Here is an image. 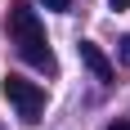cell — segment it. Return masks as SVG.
I'll list each match as a JSON object with an SVG mask.
<instances>
[{
  "label": "cell",
  "instance_id": "obj_2",
  "mask_svg": "<svg viewBox=\"0 0 130 130\" xmlns=\"http://www.w3.org/2000/svg\"><path fill=\"white\" fill-rule=\"evenodd\" d=\"M5 99L18 108V117H23V121H40V112H45V90H40L36 81L5 76Z\"/></svg>",
  "mask_w": 130,
  "mask_h": 130
},
{
  "label": "cell",
  "instance_id": "obj_4",
  "mask_svg": "<svg viewBox=\"0 0 130 130\" xmlns=\"http://www.w3.org/2000/svg\"><path fill=\"white\" fill-rule=\"evenodd\" d=\"M40 5H45V9H54V13H67V9H72V0H40Z\"/></svg>",
  "mask_w": 130,
  "mask_h": 130
},
{
  "label": "cell",
  "instance_id": "obj_1",
  "mask_svg": "<svg viewBox=\"0 0 130 130\" xmlns=\"http://www.w3.org/2000/svg\"><path fill=\"white\" fill-rule=\"evenodd\" d=\"M9 36L13 45H18V54H23L31 67H40V72H58V63H54V50H50V40H45V27H40L36 9L27 5V0H13L9 5Z\"/></svg>",
  "mask_w": 130,
  "mask_h": 130
},
{
  "label": "cell",
  "instance_id": "obj_3",
  "mask_svg": "<svg viewBox=\"0 0 130 130\" xmlns=\"http://www.w3.org/2000/svg\"><path fill=\"white\" fill-rule=\"evenodd\" d=\"M76 54H81V63L90 67V72L103 81V85H112V81H117V67H112V58H108V54L99 50L94 40H81V45H76Z\"/></svg>",
  "mask_w": 130,
  "mask_h": 130
},
{
  "label": "cell",
  "instance_id": "obj_5",
  "mask_svg": "<svg viewBox=\"0 0 130 130\" xmlns=\"http://www.w3.org/2000/svg\"><path fill=\"white\" fill-rule=\"evenodd\" d=\"M108 9H117V13H121V9H130V0H108Z\"/></svg>",
  "mask_w": 130,
  "mask_h": 130
},
{
  "label": "cell",
  "instance_id": "obj_6",
  "mask_svg": "<svg viewBox=\"0 0 130 130\" xmlns=\"http://www.w3.org/2000/svg\"><path fill=\"white\" fill-rule=\"evenodd\" d=\"M117 54H121V58H130V36H126V40L117 45Z\"/></svg>",
  "mask_w": 130,
  "mask_h": 130
},
{
  "label": "cell",
  "instance_id": "obj_7",
  "mask_svg": "<svg viewBox=\"0 0 130 130\" xmlns=\"http://www.w3.org/2000/svg\"><path fill=\"white\" fill-rule=\"evenodd\" d=\"M108 130H130V121H126V117H117V121H112Z\"/></svg>",
  "mask_w": 130,
  "mask_h": 130
}]
</instances>
